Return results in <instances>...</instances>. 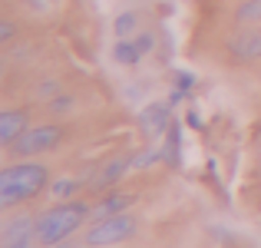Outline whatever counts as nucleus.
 Here are the masks:
<instances>
[{
	"instance_id": "f257e3e1",
	"label": "nucleus",
	"mask_w": 261,
	"mask_h": 248,
	"mask_svg": "<svg viewBox=\"0 0 261 248\" xmlns=\"http://www.w3.org/2000/svg\"><path fill=\"white\" fill-rule=\"evenodd\" d=\"M46 179H50V172L40 162L7 165V169L0 172V209H13V205L40 195V192L46 189Z\"/></svg>"
},
{
	"instance_id": "f03ea898",
	"label": "nucleus",
	"mask_w": 261,
	"mask_h": 248,
	"mask_svg": "<svg viewBox=\"0 0 261 248\" xmlns=\"http://www.w3.org/2000/svg\"><path fill=\"white\" fill-rule=\"evenodd\" d=\"M89 215H93V209H89L86 202H80V199L53 205V209H46L43 215L37 218V242L43 245V248H50V245H63L66 238H70Z\"/></svg>"
},
{
	"instance_id": "7ed1b4c3",
	"label": "nucleus",
	"mask_w": 261,
	"mask_h": 248,
	"mask_svg": "<svg viewBox=\"0 0 261 248\" xmlns=\"http://www.w3.org/2000/svg\"><path fill=\"white\" fill-rule=\"evenodd\" d=\"M136 232V218L133 215H109V218H99V222H93L86 229V245H119L126 242V238H133Z\"/></svg>"
},
{
	"instance_id": "20e7f679",
	"label": "nucleus",
	"mask_w": 261,
	"mask_h": 248,
	"mask_svg": "<svg viewBox=\"0 0 261 248\" xmlns=\"http://www.w3.org/2000/svg\"><path fill=\"white\" fill-rule=\"evenodd\" d=\"M60 139H63V129H60V126H30L17 142H13V146H7V153L17 156V159H30V156L50 153Z\"/></svg>"
},
{
	"instance_id": "39448f33",
	"label": "nucleus",
	"mask_w": 261,
	"mask_h": 248,
	"mask_svg": "<svg viewBox=\"0 0 261 248\" xmlns=\"http://www.w3.org/2000/svg\"><path fill=\"white\" fill-rule=\"evenodd\" d=\"M37 242V218L13 215L0 225V248H33Z\"/></svg>"
},
{
	"instance_id": "423d86ee",
	"label": "nucleus",
	"mask_w": 261,
	"mask_h": 248,
	"mask_svg": "<svg viewBox=\"0 0 261 248\" xmlns=\"http://www.w3.org/2000/svg\"><path fill=\"white\" fill-rule=\"evenodd\" d=\"M139 126L146 136H166L169 126H172V103H149L139 113Z\"/></svg>"
},
{
	"instance_id": "0eeeda50",
	"label": "nucleus",
	"mask_w": 261,
	"mask_h": 248,
	"mask_svg": "<svg viewBox=\"0 0 261 248\" xmlns=\"http://www.w3.org/2000/svg\"><path fill=\"white\" fill-rule=\"evenodd\" d=\"M30 129V113L27 109H4L0 113V146H13L20 136Z\"/></svg>"
},
{
	"instance_id": "6e6552de",
	"label": "nucleus",
	"mask_w": 261,
	"mask_h": 248,
	"mask_svg": "<svg viewBox=\"0 0 261 248\" xmlns=\"http://www.w3.org/2000/svg\"><path fill=\"white\" fill-rule=\"evenodd\" d=\"M231 53H235L238 60H261V30L258 27H251V30H242L235 40H231Z\"/></svg>"
},
{
	"instance_id": "1a4fd4ad",
	"label": "nucleus",
	"mask_w": 261,
	"mask_h": 248,
	"mask_svg": "<svg viewBox=\"0 0 261 248\" xmlns=\"http://www.w3.org/2000/svg\"><path fill=\"white\" fill-rule=\"evenodd\" d=\"M129 205H133V195H129V192H106V195L93 205V218L99 222V218H109V215H122Z\"/></svg>"
},
{
	"instance_id": "9d476101",
	"label": "nucleus",
	"mask_w": 261,
	"mask_h": 248,
	"mask_svg": "<svg viewBox=\"0 0 261 248\" xmlns=\"http://www.w3.org/2000/svg\"><path fill=\"white\" fill-rule=\"evenodd\" d=\"M126 169H133V156H129V159H113V162H106L99 172H96V179H93V189H96V192H106V189H113V185L119 182L122 176H126Z\"/></svg>"
},
{
	"instance_id": "9b49d317",
	"label": "nucleus",
	"mask_w": 261,
	"mask_h": 248,
	"mask_svg": "<svg viewBox=\"0 0 261 248\" xmlns=\"http://www.w3.org/2000/svg\"><path fill=\"white\" fill-rule=\"evenodd\" d=\"M142 57H146V53L139 50V43H136L133 37H129V40H119V43L113 46V60H116V63H122V66H136Z\"/></svg>"
},
{
	"instance_id": "f8f14e48",
	"label": "nucleus",
	"mask_w": 261,
	"mask_h": 248,
	"mask_svg": "<svg viewBox=\"0 0 261 248\" xmlns=\"http://www.w3.org/2000/svg\"><path fill=\"white\" fill-rule=\"evenodd\" d=\"M136 27H139V13L126 10V13H119V17H116L113 30H116V37H119V40H129L136 33Z\"/></svg>"
},
{
	"instance_id": "ddd939ff",
	"label": "nucleus",
	"mask_w": 261,
	"mask_h": 248,
	"mask_svg": "<svg viewBox=\"0 0 261 248\" xmlns=\"http://www.w3.org/2000/svg\"><path fill=\"white\" fill-rule=\"evenodd\" d=\"M238 23H261V0H242L235 10Z\"/></svg>"
},
{
	"instance_id": "4468645a",
	"label": "nucleus",
	"mask_w": 261,
	"mask_h": 248,
	"mask_svg": "<svg viewBox=\"0 0 261 248\" xmlns=\"http://www.w3.org/2000/svg\"><path fill=\"white\" fill-rule=\"evenodd\" d=\"M178 133H182V129L175 126H169V133H166V146H162V159H166L169 165H178Z\"/></svg>"
},
{
	"instance_id": "2eb2a0df",
	"label": "nucleus",
	"mask_w": 261,
	"mask_h": 248,
	"mask_svg": "<svg viewBox=\"0 0 261 248\" xmlns=\"http://www.w3.org/2000/svg\"><path fill=\"white\" fill-rule=\"evenodd\" d=\"M73 192H80V179H60V182H53V199H70Z\"/></svg>"
},
{
	"instance_id": "dca6fc26",
	"label": "nucleus",
	"mask_w": 261,
	"mask_h": 248,
	"mask_svg": "<svg viewBox=\"0 0 261 248\" xmlns=\"http://www.w3.org/2000/svg\"><path fill=\"white\" fill-rule=\"evenodd\" d=\"M159 159H162V149H146V153L133 156V169H146V165H152Z\"/></svg>"
},
{
	"instance_id": "f3484780",
	"label": "nucleus",
	"mask_w": 261,
	"mask_h": 248,
	"mask_svg": "<svg viewBox=\"0 0 261 248\" xmlns=\"http://www.w3.org/2000/svg\"><path fill=\"white\" fill-rule=\"evenodd\" d=\"M66 109H73V96H57V100H50V113H66Z\"/></svg>"
},
{
	"instance_id": "a211bd4d",
	"label": "nucleus",
	"mask_w": 261,
	"mask_h": 248,
	"mask_svg": "<svg viewBox=\"0 0 261 248\" xmlns=\"http://www.w3.org/2000/svg\"><path fill=\"white\" fill-rule=\"evenodd\" d=\"M136 43H139L142 53H149V50L155 46V37H152V33H139V37H136Z\"/></svg>"
},
{
	"instance_id": "6ab92c4d",
	"label": "nucleus",
	"mask_w": 261,
	"mask_h": 248,
	"mask_svg": "<svg viewBox=\"0 0 261 248\" xmlns=\"http://www.w3.org/2000/svg\"><path fill=\"white\" fill-rule=\"evenodd\" d=\"M178 89H185V93H189V89H192V83H195V77H189V73H178Z\"/></svg>"
},
{
	"instance_id": "aec40b11",
	"label": "nucleus",
	"mask_w": 261,
	"mask_h": 248,
	"mask_svg": "<svg viewBox=\"0 0 261 248\" xmlns=\"http://www.w3.org/2000/svg\"><path fill=\"white\" fill-rule=\"evenodd\" d=\"M10 37H13V23H4L0 27V43H10Z\"/></svg>"
},
{
	"instance_id": "412c9836",
	"label": "nucleus",
	"mask_w": 261,
	"mask_h": 248,
	"mask_svg": "<svg viewBox=\"0 0 261 248\" xmlns=\"http://www.w3.org/2000/svg\"><path fill=\"white\" fill-rule=\"evenodd\" d=\"M50 248H66V245H50Z\"/></svg>"
},
{
	"instance_id": "4be33fe9",
	"label": "nucleus",
	"mask_w": 261,
	"mask_h": 248,
	"mask_svg": "<svg viewBox=\"0 0 261 248\" xmlns=\"http://www.w3.org/2000/svg\"><path fill=\"white\" fill-rule=\"evenodd\" d=\"M83 248H96V245H83Z\"/></svg>"
},
{
	"instance_id": "5701e85b",
	"label": "nucleus",
	"mask_w": 261,
	"mask_h": 248,
	"mask_svg": "<svg viewBox=\"0 0 261 248\" xmlns=\"http://www.w3.org/2000/svg\"><path fill=\"white\" fill-rule=\"evenodd\" d=\"M258 153H261V142H258Z\"/></svg>"
}]
</instances>
